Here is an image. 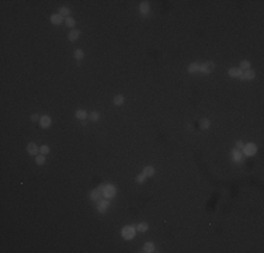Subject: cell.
I'll list each match as a JSON object with an SVG mask.
<instances>
[{"mask_svg": "<svg viewBox=\"0 0 264 253\" xmlns=\"http://www.w3.org/2000/svg\"><path fill=\"white\" fill-rule=\"evenodd\" d=\"M100 190H101L103 197L105 200H111L115 197L117 194V189L114 184H104V186H100Z\"/></svg>", "mask_w": 264, "mask_h": 253, "instance_id": "cell-1", "label": "cell"}, {"mask_svg": "<svg viewBox=\"0 0 264 253\" xmlns=\"http://www.w3.org/2000/svg\"><path fill=\"white\" fill-rule=\"evenodd\" d=\"M135 233H136V226H135V225H127V226H124V228H122V232H121L122 238H124V239H127V241L132 239V238L135 236Z\"/></svg>", "mask_w": 264, "mask_h": 253, "instance_id": "cell-2", "label": "cell"}, {"mask_svg": "<svg viewBox=\"0 0 264 253\" xmlns=\"http://www.w3.org/2000/svg\"><path fill=\"white\" fill-rule=\"evenodd\" d=\"M242 152L246 155V156H254L256 153H257V145L253 144V142H250V144H246V145L243 146Z\"/></svg>", "mask_w": 264, "mask_h": 253, "instance_id": "cell-3", "label": "cell"}, {"mask_svg": "<svg viewBox=\"0 0 264 253\" xmlns=\"http://www.w3.org/2000/svg\"><path fill=\"white\" fill-rule=\"evenodd\" d=\"M214 69H215V63H214V62H209V61L199 65V72H201V73H204V75L211 73Z\"/></svg>", "mask_w": 264, "mask_h": 253, "instance_id": "cell-4", "label": "cell"}, {"mask_svg": "<svg viewBox=\"0 0 264 253\" xmlns=\"http://www.w3.org/2000/svg\"><path fill=\"white\" fill-rule=\"evenodd\" d=\"M108 207H110V203H108V200H103V201H98V205H97V210L100 214H104V212H107Z\"/></svg>", "mask_w": 264, "mask_h": 253, "instance_id": "cell-5", "label": "cell"}, {"mask_svg": "<svg viewBox=\"0 0 264 253\" xmlns=\"http://www.w3.org/2000/svg\"><path fill=\"white\" fill-rule=\"evenodd\" d=\"M229 75H231L232 77H240V79H242L243 70L240 69V68H232V69H229Z\"/></svg>", "mask_w": 264, "mask_h": 253, "instance_id": "cell-6", "label": "cell"}, {"mask_svg": "<svg viewBox=\"0 0 264 253\" xmlns=\"http://www.w3.org/2000/svg\"><path fill=\"white\" fill-rule=\"evenodd\" d=\"M51 122H52V120H51V117H48V115H42L41 120H39V125H41L42 128H48L49 125H51Z\"/></svg>", "mask_w": 264, "mask_h": 253, "instance_id": "cell-7", "label": "cell"}, {"mask_svg": "<svg viewBox=\"0 0 264 253\" xmlns=\"http://www.w3.org/2000/svg\"><path fill=\"white\" fill-rule=\"evenodd\" d=\"M143 252L146 253H152V252H156V246H155V243L153 242H146L143 245V249H142Z\"/></svg>", "mask_w": 264, "mask_h": 253, "instance_id": "cell-8", "label": "cell"}, {"mask_svg": "<svg viewBox=\"0 0 264 253\" xmlns=\"http://www.w3.org/2000/svg\"><path fill=\"white\" fill-rule=\"evenodd\" d=\"M242 157H243V152L240 151V149H233V151H232V159H233V160L240 162Z\"/></svg>", "mask_w": 264, "mask_h": 253, "instance_id": "cell-9", "label": "cell"}, {"mask_svg": "<svg viewBox=\"0 0 264 253\" xmlns=\"http://www.w3.org/2000/svg\"><path fill=\"white\" fill-rule=\"evenodd\" d=\"M139 10H140V13H142V16L146 17L148 13H149V3H148V1H142L139 6Z\"/></svg>", "mask_w": 264, "mask_h": 253, "instance_id": "cell-10", "label": "cell"}, {"mask_svg": "<svg viewBox=\"0 0 264 253\" xmlns=\"http://www.w3.org/2000/svg\"><path fill=\"white\" fill-rule=\"evenodd\" d=\"M62 21H63V17L60 16L59 13L51 16V23H52V24H56V26H58V24H62Z\"/></svg>", "mask_w": 264, "mask_h": 253, "instance_id": "cell-11", "label": "cell"}, {"mask_svg": "<svg viewBox=\"0 0 264 253\" xmlns=\"http://www.w3.org/2000/svg\"><path fill=\"white\" fill-rule=\"evenodd\" d=\"M38 151H39V149H38V146L35 145L34 142H31V144H28L27 145V152L30 153V155H37Z\"/></svg>", "mask_w": 264, "mask_h": 253, "instance_id": "cell-12", "label": "cell"}, {"mask_svg": "<svg viewBox=\"0 0 264 253\" xmlns=\"http://www.w3.org/2000/svg\"><path fill=\"white\" fill-rule=\"evenodd\" d=\"M79 35H80V31H79V30H72V31L68 34V38H69V41L75 42L76 39L79 38Z\"/></svg>", "mask_w": 264, "mask_h": 253, "instance_id": "cell-13", "label": "cell"}, {"mask_svg": "<svg viewBox=\"0 0 264 253\" xmlns=\"http://www.w3.org/2000/svg\"><path fill=\"white\" fill-rule=\"evenodd\" d=\"M100 195H103V194H101V190H100V187H98V189H94L92 193H90V198H92L93 201H98Z\"/></svg>", "mask_w": 264, "mask_h": 253, "instance_id": "cell-14", "label": "cell"}, {"mask_svg": "<svg viewBox=\"0 0 264 253\" xmlns=\"http://www.w3.org/2000/svg\"><path fill=\"white\" fill-rule=\"evenodd\" d=\"M254 77H256V73H254L253 70H250V69L243 70V77H242V79H247V80H252V79H254Z\"/></svg>", "mask_w": 264, "mask_h": 253, "instance_id": "cell-15", "label": "cell"}, {"mask_svg": "<svg viewBox=\"0 0 264 253\" xmlns=\"http://www.w3.org/2000/svg\"><path fill=\"white\" fill-rule=\"evenodd\" d=\"M195 72H199V63L198 62H193V63L188 65V73H195Z\"/></svg>", "mask_w": 264, "mask_h": 253, "instance_id": "cell-16", "label": "cell"}, {"mask_svg": "<svg viewBox=\"0 0 264 253\" xmlns=\"http://www.w3.org/2000/svg\"><path fill=\"white\" fill-rule=\"evenodd\" d=\"M143 174H145L146 177H152V176H155V167L146 166L145 169H143Z\"/></svg>", "mask_w": 264, "mask_h": 253, "instance_id": "cell-17", "label": "cell"}, {"mask_svg": "<svg viewBox=\"0 0 264 253\" xmlns=\"http://www.w3.org/2000/svg\"><path fill=\"white\" fill-rule=\"evenodd\" d=\"M87 117H89V115H87V113L84 111V110H77V111H76V118L81 120V121H84Z\"/></svg>", "mask_w": 264, "mask_h": 253, "instance_id": "cell-18", "label": "cell"}, {"mask_svg": "<svg viewBox=\"0 0 264 253\" xmlns=\"http://www.w3.org/2000/svg\"><path fill=\"white\" fill-rule=\"evenodd\" d=\"M114 104H115V106H122V104H124V96L117 94V96L114 97Z\"/></svg>", "mask_w": 264, "mask_h": 253, "instance_id": "cell-19", "label": "cell"}, {"mask_svg": "<svg viewBox=\"0 0 264 253\" xmlns=\"http://www.w3.org/2000/svg\"><path fill=\"white\" fill-rule=\"evenodd\" d=\"M65 24L68 26V27H70V28H73L75 27V24H76V20L73 18V17H66V20H65Z\"/></svg>", "mask_w": 264, "mask_h": 253, "instance_id": "cell-20", "label": "cell"}, {"mask_svg": "<svg viewBox=\"0 0 264 253\" xmlns=\"http://www.w3.org/2000/svg\"><path fill=\"white\" fill-rule=\"evenodd\" d=\"M209 125H211V122H209V120H201V122H199V128L201 129H208L209 128Z\"/></svg>", "mask_w": 264, "mask_h": 253, "instance_id": "cell-21", "label": "cell"}, {"mask_svg": "<svg viewBox=\"0 0 264 253\" xmlns=\"http://www.w3.org/2000/svg\"><path fill=\"white\" fill-rule=\"evenodd\" d=\"M89 118H90V121L96 122V121H98V120H100V114H98L97 111H93V113L89 114Z\"/></svg>", "mask_w": 264, "mask_h": 253, "instance_id": "cell-22", "label": "cell"}, {"mask_svg": "<svg viewBox=\"0 0 264 253\" xmlns=\"http://www.w3.org/2000/svg\"><path fill=\"white\" fill-rule=\"evenodd\" d=\"M148 228H149V225H148L146 222H140L139 225L136 226V231H139V232H146V231H148Z\"/></svg>", "mask_w": 264, "mask_h": 253, "instance_id": "cell-23", "label": "cell"}, {"mask_svg": "<svg viewBox=\"0 0 264 253\" xmlns=\"http://www.w3.org/2000/svg\"><path fill=\"white\" fill-rule=\"evenodd\" d=\"M73 56H75V59H83V56H84V52L81 51V49H76L75 52H73Z\"/></svg>", "mask_w": 264, "mask_h": 253, "instance_id": "cell-24", "label": "cell"}, {"mask_svg": "<svg viewBox=\"0 0 264 253\" xmlns=\"http://www.w3.org/2000/svg\"><path fill=\"white\" fill-rule=\"evenodd\" d=\"M59 14H60V16H62V17H63V16L69 17V14H70L69 7H60V9H59Z\"/></svg>", "mask_w": 264, "mask_h": 253, "instance_id": "cell-25", "label": "cell"}, {"mask_svg": "<svg viewBox=\"0 0 264 253\" xmlns=\"http://www.w3.org/2000/svg\"><path fill=\"white\" fill-rule=\"evenodd\" d=\"M240 69L242 70L250 69V62H249V61H242V62H240Z\"/></svg>", "mask_w": 264, "mask_h": 253, "instance_id": "cell-26", "label": "cell"}, {"mask_svg": "<svg viewBox=\"0 0 264 253\" xmlns=\"http://www.w3.org/2000/svg\"><path fill=\"white\" fill-rule=\"evenodd\" d=\"M145 180H146V176L143 174V173H140V174H138V176H136V183L142 184V183H145Z\"/></svg>", "mask_w": 264, "mask_h": 253, "instance_id": "cell-27", "label": "cell"}, {"mask_svg": "<svg viewBox=\"0 0 264 253\" xmlns=\"http://www.w3.org/2000/svg\"><path fill=\"white\" fill-rule=\"evenodd\" d=\"M35 162H37V165H39V166H42L44 163H45V157H44V155H39V156H37V159H35Z\"/></svg>", "mask_w": 264, "mask_h": 253, "instance_id": "cell-28", "label": "cell"}, {"mask_svg": "<svg viewBox=\"0 0 264 253\" xmlns=\"http://www.w3.org/2000/svg\"><path fill=\"white\" fill-rule=\"evenodd\" d=\"M39 152L42 153V155H47L49 152V146H47V145H42L41 148H39Z\"/></svg>", "mask_w": 264, "mask_h": 253, "instance_id": "cell-29", "label": "cell"}, {"mask_svg": "<svg viewBox=\"0 0 264 253\" xmlns=\"http://www.w3.org/2000/svg\"><path fill=\"white\" fill-rule=\"evenodd\" d=\"M243 146H244V142H243V141H237L236 142V149H240V151H242Z\"/></svg>", "mask_w": 264, "mask_h": 253, "instance_id": "cell-30", "label": "cell"}, {"mask_svg": "<svg viewBox=\"0 0 264 253\" xmlns=\"http://www.w3.org/2000/svg\"><path fill=\"white\" fill-rule=\"evenodd\" d=\"M38 120H41L39 117H38V114H33V115H31V121L35 122V121H38Z\"/></svg>", "mask_w": 264, "mask_h": 253, "instance_id": "cell-31", "label": "cell"}]
</instances>
